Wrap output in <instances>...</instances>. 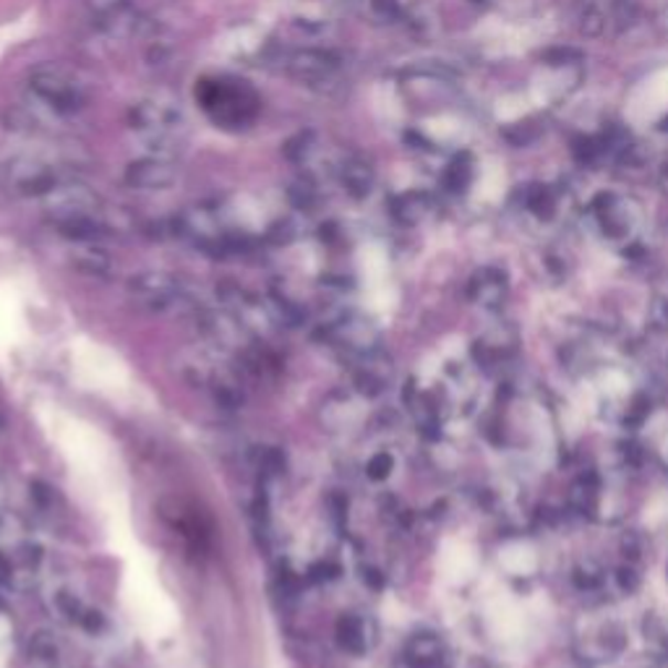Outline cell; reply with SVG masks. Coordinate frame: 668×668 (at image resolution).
<instances>
[{
  "label": "cell",
  "instance_id": "10",
  "mask_svg": "<svg viewBox=\"0 0 668 668\" xmlns=\"http://www.w3.org/2000/svg\"><path fill=\"white\" fill-rule=\"evenodd\" d=\"M517 207L536 223H553L564 209V191L551 183H528L517 191Z\"/></svg>",
  "mask_w": 668,
  "mask_h": 668
},
{
  "label": "cell",
  "instance_id": "22",
  "mask_svg": "<svg viewBox=\"0 0 668 668\" xmlns=\"http://www.w3.org/2000/svg\"><path fill=\"white\" fill-rule=\"evenodd\" d=\"M368 17L381 24H395L408 17V0H366Z\"/></svg>",
  "mask_w": 668,
  "mask_h": 668
},
{
  "label": "cell",
  "instance_id": "5",
  "mask_svg": "<svg viewBox=\"0 0 668 668\" xmlns=\"http://www.w3.org/2000/svg\"><path fill=\"white\" fill-rule=\"evenodd\" d=\"M0 183L13 196L47 198L66 181V170L58 162L40 158V154H19L0 168Z\"/></svg>",
  "mask_w": 668,
  "mask_h": 668
},
{
  "label": "cell",
  "instance_id": "19",
  "mask_svg": "<svg viewBox=\"0 0 668 668\" xmlns=\"http://www.w3.org/2000/svg\"><path fill=\"white\" fill-rule=\"evenodd\" d=\"M473 181H475L473 154H467V152L454 154V158L446 162V168L442 173V188L452 196H462V194H467V191H471Z\"/></svg>",
  "mask_w": 668,
  "mask_h": 668
},
{
  "label": "cell",
  "instance_id": "25",
  "mask_svg": "<svg viewBox=\"0 0 668 668\" xmlns=\"http://www.w3.org/2000/svg\"><path fill=\"white\" fill-rule=\"evenodd\" d=\"M295 3L301 6L305 17L326 19L332 11L340 9V3H343V0H295Z\"/></svg>",
  "mask_w": 668,
  "mask_h": 668
},
{
  "label": "cell",
  "instance_id": "1",
  "mask_svg": "<svg viewBox=\"0 0 668 668\" xmlns=\"http://www.w3.org/2000/svg\"><path fill=\"white\" fill-rule=\"evenodd\" d=\"M89 105V87L76 71L61 63H42L30 71L24 103L13 110V128L26 126L30 131H50L66 126Z\"/></svg>",
  "mask_w": 668,
  "mask_h": 668
},
{
  "label": "cell",
  "instance_id": "7",
  "mask_svg": "<svg viewBox=\"0 0 668 668\" xmlns=\"http://www.w3.org/2000/svg\"><path fill=\"white\" fill-rule=\"evenodd\" d=\"M285 71L298 84L332 95L343 84V61L322 47H303L288 55Z\"/></svg>",
  "mask_w": 668,
  "mask_h": 668
},
{
  "label": "cell",
  "instance_id": "9",
  "mask_svg": "<svg viewBox=\"0 0 668 668\" xmlns=\"http://www.w3.org/2000/svg\"><path fill=\"white\" fill-rule=\"evenodd\" d=\"M517 345H520V340H517V332L511 326H494L492 332L475 340L473 358L483 371H496V368L507 366L515 358Z\"/></svg>",
  "mask_w": 668,
  "mask_h": 668
},
{
  "label": "cell",
  "instance_id": "29",
  "mask_svg": "<svg viewBox=\"0 0 668 668\" xmlns=\"http://www.w3.org/2000/svg\"><path fill=\"white\" fill-rule=\"evenodd\" d=\"M471 3H486V0H471Z\"/></svg>",
  "mask_w": 668,
  "mask_h": 668
},
{
  "label": "cell",
  "instance_id": "2",
  "mask_svg": "<svg viewBox=\"0 0 668 668\" xmlns=\"http://www.w3.org/2000/svg\"><path fill=\"white\" fill-rule=\"evenodd\" d=\"M196 103L223 131H246L261 116V95L240 76H204L196 82Z\"/></svg>",
  "mask_w": 668,
  "mask_h": 668
},
{
  "label": "cell",
  "instance_id": "24",
  "mask_svg": "<svg viewBox=\"0 0 668 668\" xmlns=\"http://www.w3.org/2000/svg\"><path fill=\"white\" fill-rule=\"evenodd\" d=\"M392 471H395V457L389 452L374 454V457L368 460V465H366V475L376 483L387 481L389 475H392Z\"/></svg>",
  "mask_w": 668,
  "mask_h": 668
},
{
  "label": "cell",
  "instance_id": "18",
  "mask_svg": "<svg viewBox=\"0 0 668 668\" xmlns=\"http://www.w3.org/2000/svg\"><path fill=\"white\" fill-rule=\"evenodd\" d=\"M337 643L353 656H364L374 645V627L366 616L347 614L337 622Z\"/></svg>",
  "mask_w": 668,
  "mask_h": 668
},
{
  "label": "cell",
  "instance_id": "8",
  "mask_svg": "<svg viewBox=\"0 0 668 668\" xmlns=\"http://www.w3.org/2000/svg\"><path fill=\"white\" fill-rule=\"evenodd\" d=\"M467 301L483 311H499L509 298V277L499 267L475 269L465 290Z\"/></svg>",
  "mask_w": 668,
  "mask_h": 668
},
{
  "label": "cell",
  "instance_id": "13",
  "mask_svg": "<svg viewBox=\"0 0 668 668\" xmlns=\"http://www.w3.org/2000/svg\"><path fill=\"white\" fill-rule=\"evenodd\" d=\"M405 666L408 668H452V656L446 643L433 632L413 635L405 645Z\"/></svg>",
  "mask_w": 668,
  "mask_h": 668
},
{
  "label": "cell",
  "instance_id": "27",
  "mask_svg": "<svg viewBox=\"0 0 668 668\" xmlns=\"http://www.w3.org/2000/svg\"><path fill=\"white\" fill-rule=\"evenodd\" d=\"M658 183H660V188H664L666 194H668V162H666L664 168L658 170Z\"/></svg>",
  "mask_w": 668,
  "mask_h": 668
},
{
  "label": "cell",
  "instance_id": "28",
  "mask_svg": "<svg viewBox=\"0 0 668 668\" xmlns=\"http://www.w3.org/2000/svg\"><path fill=\"white\" fill-rule=\"evenodd\" d=\"M660 131H668V116L660 120Z\"/></svg>",
  "mask_w": 668,
  "mask_h": 668
},
{
  "label": "cell",
  "instance_id": "4",
  "mask_svg": "<svg viewBox=\"0 0 668 668\" xmlns=\"http://www.w3.org/2000/svg\"><path fill=\"white\" fill-rule=\"evenodd\" d=\"M590 219L606 244L629 251L637 246L645 227L643 204L622 191H603L590 202Z\"/></svg>",
  "mask_w": 668,
  "mask_h": 668
},
{
  "label": "cell",
  "instance_id": "12",
  "mask_svg": "<svg viewBox=\"0 0 668 668\" xmlns=\"http://www.w3.org/2000/svg\"><path fill=\"white\" fill-rule=\"evenodd\" d=\"M175 165L170 158H160V154H147L144 160L131 162L126 170L128 186L141 191H160L168 188L175 181Z\"/></svg>",
  "mask_w": 668,
  "mask_h": 668
},
{
  "label": "cell",
  "instance_id": "14",
  "mask_svg": "<svg viewBox=\"0 0 668 668\" xmlns=\"http://www.w3.org/2000/svg\"><path fill=\"white\" fill-rule=\"evenodd\" d=\"M334 175H337L340 186H343L353 198L368 196L376 183V173H374L371 162L360 158V154H340L337 168H334Z\"/></svg>",
  "mask_w": 668,
  "mask_h": 668
},
{
  "label": "cell",
  "instance_id": "3",
  "mask_svg": "<svg viewBox=\"0 0 668 668\" xmlns=\"http://www.w3.org/2000/svg\"><path fill=\"white\" fill-rule=\"evenodd\" d=\"M128 123L141 144L152 149L149 154H160V158H173V152L183 147L188 133L186 116L168 97L141 99L131 108Z\"/></svg>",
  "mask_w": 668,
  "mask_h": 668
},
{
  "label": "cell",
  "instance_id": "17",
  "mask_svg": "<svg viewBox=\"0 0 668 668\" xmlns=\"http://www.w3.org/2000/svg\"><path fill=\"white\" fill-rule=\"evenodd\" d=\"M131 293L139 298L141 303L152 305V309H165L181 293L177 282L173 277L162 274V272H147L139 274L131 280Z\"/></svg>",
  "mask_w": 668,
  "mask_h": 668
},
{
  "label": "cell",
  "instance_id": "6",
  "mask_svg": "<svg viewBox=\"0 0 668 668\" xmlns=\"http://www.w3.org/2000/svg\"><path fill=\"white\" fill-rule=\"evenodd\" d=\"M627 643V629L614 616L585 619L582 627L574 632V656L588 666H603L619 658Z\"/></svg>",
  "mask_w": 668,
  "mask_h": 668
},
{
  "label": "cell",
  "instance_id": "16",
  "mask_svg": "<svg viewBox=\"0 0 668 668\" xmlns=\"http://www.w3.org/2000/svg\"><path fill=\"white\" fill-rule=\"evenodd\" d=\"M567 504H570V509L574 515L588 517V520H593V517H599V509L603 504V478L595 471H585L578 475V481L572 483L570 496H567Z\"/></svg>",
  "mask_w": 668,
  "mask_h": 668
},
{
  "label": "cell",
  "instance_id": "20",
  "mask_svg": "<svg viewBox=\"0 0 668 668\" xmlns=\"http://www.w3.org/2000/svg\"><path fill=\"white\" fill-rule=\"evenodd\" d=\"M608 578H611V572L603 570L599 561H593V559L580 561V564H574V570H572V585L578 588L580 593H588V595L606 593Z\"/></svg>",
  "mask_w": 668,
  "mask_h": 668
},
{
  "label": "cell",
  "instance_id": "23",
  "mask_svg": "<svg viewBox=\"0 0 668 668\" xmlns=\"http://www.w3.org/2000/svg\"><path fill=\"white\" fill-rule=\"evenodd\" d=\"M30 658L34 660V664H42V666L53 668L55 664H58V658H61L58 645H55V639L50 637V635H40L30 645Z\"/></svg>",
  "mask_w": 668,
  "mask_h": 668
},
{
  "label": "cell",
  "instance_id": "15",
  "mask_svg": "<svg viewBox=\"0 0 668 668\" xmlns=\"http://www.w3.org/2000/svg\"><path fill=\"white\" fill-rule=\"evenodd\" d=\"M439 202L429 191H405L392 198V217L405 227H418L437 215Z\"/></svg>",
  "mask_w": 668,
  "mask_h": 668
},
{
  "label": "cell",
  "instance_id": "26",
  "mask_svg": "<svg viewBox=\"0 0 668 668\" xmlns=\"http://www.w3.org/2000/svg\"><path fill=\"white\" fill-rule=\"evenodd\" d=\"M650 322L656 330L668 332V295H658L650 305Z\"/></svg>",
  "mask_w": 668,
  "mask_h": 668
},
{
  "label": "cell",
  "instance_id": "11",
  "mask_svg": "<svg viewBox=\"0 0 668 668\" xmlns=\"http://www.w3.org/2000/svg\"><path fill=\"white\" fill-rule=\"evenodd\" d=\"M326 334H330L337 345L347 347L351 353L371 355L379 351V330H376L366 316L347 314L343 319H337V322L326 330Z\"/></svg>",
  "mask_w": 668,
  "mask_h": 668
},
{
  "label": "cell",
  "instance_id": "21",
  "mask_svg": "<svg viewBox=\"0 0 668 668\" xmlns=\"http://www.w3.org/2000/svg\"><path fill=\"white\" fill-rule=\"evenodd\" d=\"M643 637H645V645H648L656 656L668 658V616L666 614L653 611V614L645 616Z\"/></svg>",
  "mask_w": 668,
  "mask_h": 668
}]
</instances>
